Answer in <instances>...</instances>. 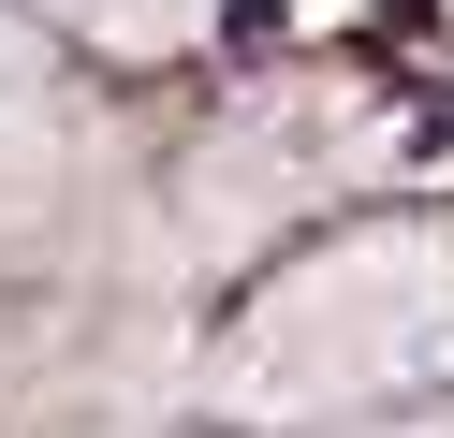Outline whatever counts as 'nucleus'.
Returning a JSON list of instances; mask_svg holds the SVG:
<instances>
[{
	"instance_id": "obj_3",
	"label": "nucleus",
	"mask_w": 454,
	"mask_h": 438,
	"mask_svg": "<svg viewBox=\"0 0 454 438\" xmlns=\"http://www.w3.org/2000/svg\"><path fill=\"white\" fill-rule=\"evenodd\" d=\"M44 15H59L74 44H103V58H176L220 0H44Z\"/></svg>"
},
{
	"instance_id": "obj_1",
	"label": "nucleus",
	"mask_w": 454,
	"mask_h": 438,
	"mask_svg": "<svg viewBox=\"0 0 454 438\" xmlns=\"http://www.w3.org/2000/svg\"><path fill=\"white\" fill-rule=\"evenodd\" d=\"M454 380V219H366L337 249L278 263L206 350V409L235 424H323Z\"/></svg>"
},
{
	"instance_id": "obj_2",
	"label": "nucleus",
	"mask_w": 454,
	"mask_h": 438,
	"mask_svg": "<svg viewBox=\"0 0 454 438\" xmlns=\"http://www.w3.org/2000/svg\"><path fill=\"white\" fill-rule=\"evenodd\" d=\"M59 175H74V132L30 103V88H15V103H0V249L59 219Z\"/></svg>"
}]
</instances>
